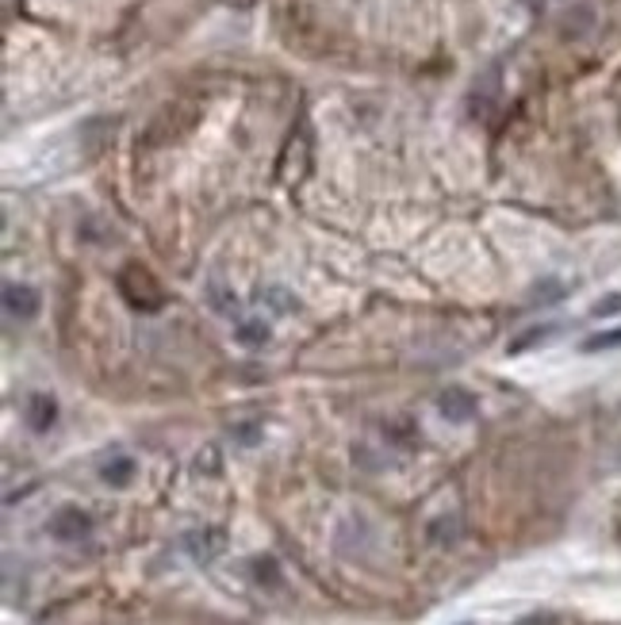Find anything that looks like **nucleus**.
Listing matches in <instances>:
<instances>
[{"mask_svg":"<svg viewBox=\"0 0 621 625\" xmlns=\"http://www.w3.org/2000/svg\"><path fill=\"white\" fill-rule=\"evenodd\" d=\"M590 315H595V319H617V315H621V292L602 295V300L590 307Z\"/></svg>","mask_w":621,"mask_h":625,"instance_id":"nucleus-10","label":"nucleus"},{"mask_svg":"<svg viewBox=\"0 0 621 625\" xmlns=\"http://www.w3.org/2000/svg\"><path fill=\"white\" fill-rule=\"evenodd\" d=\"M438 410L449 422H468V418H475V395L468 388H445L438 395Z\"/></svg>","mask_w":621,"mask_h":625,"instance_id":"nucleus-3","label":"nucleus"},{"mask_svg":"<svg viewBox=\"0 0 621 625\" xmlns=\"http://www.w3.org/2000/svg\"><path fill=\"white\" fill-rule=\"evenodd\" d=\"M100 476H104V484H111V488H127L131 484V476H135V461L115 457V461H108L104 468H100Z\"/></svg>","mask_w":621,"mask_h":625,"instance_id":"nucleus-6","label":"nucleus"},{"mask_svg":"<svg viewBox=\"0 0 621 625\" xmlns=\"http://www.w3.org/2000/svg\"><path fill=\"white\" fill-rule=\"evenodd\" d=\"M621 346V326H614V330H599L590 334L583 342V353H599V349H617Z\"/></svg>","mask_w":621,"mask_h":625,"instance_id":"nucleus-9","label":"nucleus"},{"mask_svg":"<svg viewBox=\"0 0 621 625\" xmlns=\"http://www.w3.org/2000/svg\"><path fill=\"white\" fill-rule=\"evenodd\" d=\"M4 311L12 319H35L39 292L31 288V284H4Z\"/></svg>","mask_w":621,"mask_h":625,"instance_id":"nucleus-4","label":"nucleus"},{"mask_svg":"<svg viewBox=\"0 0 621 625\" xmlns=\"http://www.w3.org/2000/svg\"><path fill=\"white\" fill-rule=\"evenodd\" d=\"M23 418H27V426H31L35 434H47L50 426H54V418H58V403H54V395L35 392L31 400H27V407H23Z\"/></svg>","mask_w":621,"mask_h":625,"instance_id":"nucleus-5","label":"nucleus"},{"mask_svg":"<svg viewBox=\"0 0 621 625\" xmlns=\"http://www.w3.org/2000/svg\"><path fill=\"white\" fill-rule=\"evenodd\" d=\"M556 330H560L556 322H548V326H533V330H526L522 338H514V342L507 346V353H526V349H533V346H545L548 338H556Z\"/></svg>","mask_w":621,"mask_h":625,"instance_id":"nucleus-7","label":"nucleus"},{"mask_svg":"<svg viewBox=\"0 0 621 625\" xmlns=\"http://www.w3.org/2000/svg\"><path fill=\"white\" fill-rule=\"evenodd\" d=\"M115 284H120V295H123V300L131 304L135 311H162V307H165L162 284H157V277L150 273L146 265L127 261V265L120 268V277H115Z\"/></svg>","mask_w":621,"mask_h":625,"instance_id":"nucleus-1","label":"nucleus"},{"mask_svg":"<svg viewBox=\"0 0 621 625\" xmlns=\"http://www.w3.org/2000/svg\"><path fill=\"white\" fill-rule=\"evenodd\" d=\"M235 338H238L242 346H265V342H269V322H262V319H245V322L235 326Z\"/></svg>","mask_w":621,"mask_h":625,"instance_id":"nucleus-8","label":"nucleus"},{"mask_svg":"<svg viewBox=\"0 0 621 625\" xmlns=\"http://www.w3.org/2000/svg\"><path fill=\"white\" fill-rule=\"evenodd\" d=\"M518 625H556V618L553 614H529V618H522Z\"/></svg>","mask_w":621,"mask_h":625,"instance_id":"nucleus-11","label":"nucleus"},{"mask_svg":"<svg viewBox=\"0 0 621 625\" xmlns=\"http://www.w3.org/2000/svg\"><path fill=\"white\" fill-rule=\"evenodd\" d=\"M89 530H93V518L84 515L81 506H62L50 518V537H54V541H81V537H89Z\"/></svg>","mask_w":621,"mask_h":625,"instance_id":"nucleus-2","label":"nucleus"},{"mask_svg":"<svg viewBox=\"0 0 621 625\" xmlns=\"http://www.w3.org/2000/svg\"><path fill=\"white\" fill-rule=\"evenodd\" d=\"M238 437H242V442H253L257 430H253V426H242V434H238Z\"/></svg>","mask_w":621,"mask_h":625,"instance_id":"nucleus-12","label":"nucleus"},{"mask_svg":"<svg viewBox=\"0 0 621 625\" xmlns=\"http://www.w3.org/2000/svg\"><path fill=\"white\" fill-rule=\"evenodd\" d=\"M465 625H468V621H465Z\"/></svg>","mask_w":621,"mask_h":625,"instance_id":"nucleus-13","label":"nucleus"}]
</instances>
